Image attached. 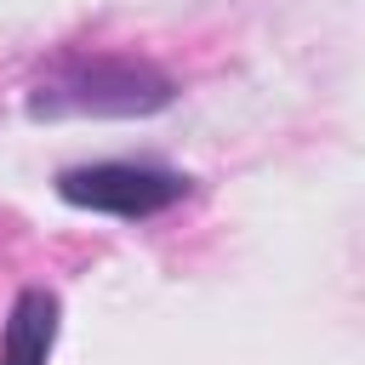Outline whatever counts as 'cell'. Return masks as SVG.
Wrapping results in <instances>:
<instances>
[{
	"label": "cell",
	"instance_id": "1",
	"mask_svg": "<svg viewBox=\"0 0 365 365\" xmlns=\"http://www.w3.org/2000/svg\"><path fill=\"white\" fill-rule=\"evenodd\" d=\"M177 97V86L143 63V57H63L57 68H46L29 91V114L34 120H57V114H160Z\"/></svg>",
	"mask_w": 365,
	"mask_h": 365
},
{
	"label": "cell",
	"instance_id": "2",
	"mask_svg": "<svg viewBox=\"0 0 365 365\" xmlns=\"http://www.w3.org/2000/svg\"><path fill=\"white\" fill-rule=\"evenodd\" d=\"M57 194L80 211H108V217H154L188 194V177L165 165H131V160H103V165H74L57 177Z\"/></svg>",
	"mask_w": 365,
	"mask_h": 365
},
{
	"label": "cell",
	"instance_id": "3",
	"mask_svg": "<svg viewBox=\"0 0 365 365\" xmlns=\"http://www.w3.org/2000/svg\"><path fill=\"white\" fill-rule=\"evenodd\" d=\"M51 342H57V297L46 285L17 291L6 336H0V365H46Z\"/></svg>",
	"mask_w": 365,
	"mask_h": 365
}]
</instances>
